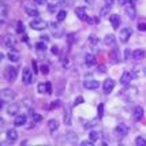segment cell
Returning a JSON list of instances; mask_svg holds the SVG:
<instances>
[{
    "instance_id": "1",
    "label": "cell",
    "mask_w": 146,
    "mask_h": 146,
    "mask_svg": "<svg viewBox=\"0 0 146 146\" xmlns=\"http://www.w3.org/2000/svg\"><path fill=\"white\" fill-rule=\"evenodd\" d=\"M30 27H32L33 30H44V29L48 27V22L41 18H34L30 22Z\"/></svg>"
},
{
    "instance_id": "2",
    "label": "cell",
    "mask_w": 146,
    "mask_h": 146,
    "mask_svg": "<svg viewBox=\"0 0 146 146\" xmlns=\"http://www.w3.org/2000/svg\"><path fill=\"white\" fill-rule=\"evenodd\" d=\"M0 97H1V102H11L13 100H15L17 93L11 89H4V90H1Z\"/></svg>"
},
{
    "instance_id": "3",
    "label": "cell",
    "mask_w": 146,
    "mask_h": 146,
    "mask_svg": "<svg viewBox=\"0 0 146 146\" xmlns=\"http://www.w3.org/2000/svg\"><path fill=\"white\" fill-rule=\"evenodd\" d=\"M18 76V70L15 67H7L4 70V78L7 82H14Z\"/></svg>"
},
{
    "instance_id": "4",
    "label": "cell",
    "mask_w": 146,
    "mask_h": 146,
    "mask_svg": "<svg viewBox=\"0 0 146 146\" xmlns=\"http://www.w3.org/2000/svg\"><path fill=\"white\" fill-rule=\"evenodd\" d=\"M121 96L126 97L127 100H133V98H135L138 96V89L135 86H127L126 89L121 92Z\"/></svg>"
},
{
    "instance_id": "5",
    "label": "cell",
    "mask_w": 146,
    "mask_h": 146,
    "mask_svg": "<svg viewBox=\"0 0 146 146\" xmlns=\"http://www.w3.org/2000/svg\"><path fill=\"white\" fill-rule=\"evenodd\" d=\"M115 81L112 78H107L105 81H104V85H102V89H104V93L105 94H109V93H112L115 89Z\"/></svg>"
},
{
    "instance_id": "6",
    "label": "cell",
    "mask_w": 146,
    "mask_h": 146,
    "mask_svg": "<svg viewBox=\"0 0 146 146\" xmlns=\"http://www.w3.org/2000/svg\"><path fill=\"white\" fill-rule=\"evenodd\" d=\"M128 133V127L124 124V123H120V124H117L116 128H115V134H116V137L117 138H124Z\"/></svg>"
},
{
    "instance_id": "7",
    "label": "cell",
    "mask_w": 146,
    "mask_h": 146,
    "mask_svg": "<svg viewBox=\"0 0 146 146\" xmlns=\"http://www.w3.org/2000/svg\"><path fill=\"white\" fill-rule=\"evenodd\" d=\"M49 27H51L52 34L56 38H60L63 36V29L60 27V25H59L57 22H51V23H49Z\"/></svg>"
},
{
    "instance_id": "8",
    "label": "cell",
    "mask_w": 146,
    "mask_h": 146,
    "mask_svg": "<svg viewBox=\"0 0 146 146\" xmlns=\"http://www.w3.org/2000/svg\"><path fill=\"white\" fill-rule=\"evenodd\" d=\"M22 82L25 85H32L33 83V74L27 67H25L23 71H22Z\"/></svg>"
},
{
    "instance_id": "9",
    "label": "cell",
    "mask_w": 146,
    "mask_h": 146,
    "mask_svg": "<svg viewBox=\"0 0 146 146\" xmlns=\"http://www.w3.org/2000/svg\"><path fill=\"white\" fill-rule=\"evenodd\" d=\"M131 34H133V29L131 27H124L119 33V38H120L121 42H127L130 40V37H131Z\"/></svg>"
},
{
    "instance_id": "10",
    "label": "cell",
    "mask_w": 146,
    "mask_h": 146,
    "mask_svg": "<svg viewBox=\"0 0 146 146\" xmlns=\"http://www.w3.org/2000/svg\"><path fill=\"white\" fill-rule=\"evenodd\" d=\"M109 63H112V64H116V63H119V60H120V52H119V49L117 48H112V51L109 52Z\"/></svg>"
},
{
    "instance_id": "11",
    "label": "cell",
    "mask_w": 146,
    "mask_h": 146,
    "mask_svg": "<svg viewBox=\"0 0 146 146\" xmlns=\"http://www.w3.org/2000/svg\"><path fill=\"white\" fill-rule=\"evenodd\" d=\"M23 8H25L26 14H27L29 17H33V18H37L38 17V10L33 6V4H29V3L26 1L25 4H23Z\"/></svg>"
},
{
    "instance_id": "12",
    "label": "cell",
    "mask_w": 146,
    "mask_h": 146,
    "mask_svg": "<svg viewBox=\"0 0 146 146\" xmlns=\"http://www.w3.org/2000/svg\"><path fill=\"white\" fill-rule=\"evenodd\" d=\"M6 139L8 143H15L17 139H18V133L15 128H10L7 130V134H6Z\"/></svg>"
},
{
    "instance_id": "13",
    "label": "cell",
    "mask_w": 146,
    "mask_h": 146,
    "mask_svg": "<svg viewBox=\"0 0 146 146\" xmlns=\"http://www.w3.org/2000/svg\"><path fill=\"white\" fill-rule=\"evenodd\" d=\"M71 119H72V113H71V105L66 104V108H64V116L63 120L66 126H71Z\"/></svg>"
},
{
    "instance_id": "14",
    "label": "cell",
    "mask_w": 146,
    "mask_h": 146,
    "mask_svg": "<svg viewBox=\"0 0 146 146\" xmlns=\"http://www.w3.org/2000/svg\"><path fill=\"white\" fill-rule=\"evenodd\" d=\"M134 3H135V0L130 1V3H128V6L126 7V14H127V17L130 19H135V18H137V10H135Z\"/></svg>"
},
{
    "instance_id": "15",
    "label": "cell",
    "mask_w": 146,
    "mask_h": 146,
    "mask_svg": "<svg viewBox=\"0 0 146 146\" xmlns=\"http://www.w3.org/2000/svg\"><path fill=\"white\" fill-rule=\"evenodd\" d=\"M83 86H85V89H88V90H96V89H98V81L89 78V79H86L83 82Z\"/></svg>"
},
{
    "instance_id": "16",
    "label": "cell",
    "mask_w": 146,
    "mask_h": 146,
    "mask_svg": "<svg viewBox=\"0 0 146 146\" xmlns=\"http://www.w3.org/2000/svg\"><path fill=\"white\" fill-rule=\"evenodd\" d=\"M75 14H76V17L81 19V21H83V22L89 19L88 13H86V8H85V7H76V8H75Z\"/></svg>"
},
{
    "instance_id": "17",
    "label": "cell",
    "mask_w": 146,
    "mask_h": 146,
    "mask_svg": "<svg viewBox=\"0 0 146 146\" xmlns=\"http://www.w3.org/2000/svg\"><path fill=\"white\" fill-rule=\"evenodd\" d=\"M109 22H111L112 27L116 30V29H119V26H120V17H119L117 14H111V15H109Z\"/></svg>"
},
{
    "instance_id": "18",
    "label": "cell",
    "mask_w": 146,
    "mask_h": 146,
    "mask_svg": "<svg viewBox=\"0 0 146 146\" xmlns=\"http://www.w3.org/2000/svg\"><path fill=\"white\" fill-rule=\"evenodd\" d=\"M0 15H1V25H4V22H6L7 19V15H8V7L4 1H1L0 3Z\"/></svg>"
},
{
    "instance_id": "19",
    "label": "cell",
    "mask_w": 146,
    "mask_h": 146,
    "mask_svg": "<svg viewBox=\"0 0 146 146\" xmlns=\"http://www.w3.org/2000/svg\"><path fill=\"white\" fill-rule=\"evenodd\" d=\"M26 121H27L26 115H17V117H15V120H14V126H15V127H22V126L26 124Z\"/></svg>"
},
{
    "instance_id": "20",
    "label": "cell",
    "mask_w": 146,
    "mask_h": 146,
    "mask_svg": "<svg viewBox=\"0 0 146 146\" xmlns=\"http://www.w3.org/2000/svg\"><path fill=\"white\" fill-rule=\"evenodd\" d=\"M142 117H143V108H142V107H135L133 111V119L135 121H138V120H141Z\"/></svg>"
},
{
    "instance_id": "21",
    "label": "cell",
    "mask_w": 146,
    "mask_h": 146,
    "mask_svg": "<svg viewBox=\"0 0 146 146\" xmlns=\"http://www.w3.org/2000/svg\"><path fill=\"white\" fill-rule=\"evenodd\" d=\"M104 44L107 45V46H116V38H115L113 34H107L105 37H104Z\"/></svg>"
},
{
    "instance_id": "22",
    "label": "cell",
    "mask_w": 146,
    "mask_h": 146,
    "mask_svg": "<svg viewBox=\"0 0 146 146\" xmlns=\"http://www.w3.org/2000/svg\"><path fill=\"white\" fill-rule=\"evenodd\" d=\"M19 109H21V105L19 104H11L8 108H7V113L10 116H17V113H19Z\"/></svg>"
},
{
    "instance_id": "23",
    "label": "cell",
    "mask_w": 146,
    "mask_h": 146,
    "mask_svg": "<svg viewBox=\"0 0 146 146\" xmlns=\"http://www.w3.org/2000/svg\"><path fill=\"white\" fill-rule=\"evenodd\" d=\"M133 76H134V74L131 72V71H124L123 75H121V78H120V83L121 85H127V83L131 81Z\"/></svg>"
},
{
    "instance_id": "24",
    "label": "cell",
    "mask_w": 146,
    "mask_h": 146,
    "mask_svg": "<svg viewBox=\"0 0 146 146\" xmlns=\"http://www.w3.org/2000/svg\"><path fill=\"white\" fill-rule=\"evenodd\" d=\"M3 42H4V46L8 48V49H14V48H15V40H14L11 36H6Z\"/></svg>"
},
{
    "instance_id": "25",
    "label": "cell",
    "mask_w": 146,
    "mask_h": 146,
    "mask_svg": "<svg viewBox=\"0 0 146 146\" xmlns=\"http://www.w3.org/2000/svg\"><path fill=\"white\" fill-rule=\"evenodd\" d=\"M64 139H66V142L75 143L76 141H78V135H76L75 133H72V131H68L67 134H64Z\"/></svg>"
},
{
    "instance_id": "26",
    "label": "cell",
    "mask_w": 146,
    "mask_h": 146,
    "mask_svg": "<svg viewBox=\"0 0 146 146\" xmlns=\"http://www.w3.org/2000/svg\"><path fill=\"white\" fill-rule=\"evenodd\" d=\"M8 60H10V62H18L19 52L17 51V49H10V52H8Z\"/></svg>"
},
{
    "instance_id": "27",
    "label": "cell",
    "mask_w": 146,
    "mask_h": 146,
    "mask_svg": "<svg viewBox=\"0 0 146 146\" xmlns=\"http://www.w3.org/2000/svg\"><path fill=\"white\" fill-rule=\"evenodd\" d=\"M48 128H49L51 133L57 131V128H59V121H57L56 119H51V120L48 121Z\"/></svg>"
},
{
    "instance_id": "28",
    "label": "cell",
    "mask_w": 146,
    "mask_h": 146,
    "mask_svg": "<svg viewBox=\"0 0 146 146\" xmlns=\"http://www.w3.org/2000/svg\"><path fill=\"white\" fill-rule=\"evenodd\" d=\"M133 57L135 60H142L143 57H145V51H142V49H135L133 52Z\"/></svg>"
},
{
    "instance_id": "29",
    "label": "cell",
    "mask_w": 146,
    "mask_h": 146,
    "mask_svg": "<svg viewBox=\"0 0 146 146\" xmlns=\"http://www.w3.org/2000/svg\"><path fill=\"white\" fill-rule=\"evenodd\" d=\"M85 62H86V64H88V66H94V64H96V57H94V55L88 53V55H86V57H85Z\"/></svg>"
},
{
    "instance_id": "30",
    "label": "cell",
    "mask_w": 146,
    "mask_h": 146,
    "mask_svg": "<svg viewBox=\"0 0 146 146\" xmlns=\"http://www.w3.org/2000/svg\"><path fill=\"white\" fill-rule=\"evenodd\" d=\"M89 44L92 45V48H96L98 45V38L96 37V34H90L89 36Z\"/></svg>"
},
{
    "instance_id": "31",
    "label": "cell",
    "mask_w": 146,
    "mask_h": 146,
    "mask_svg": "<svg viewBox=\"0 0 146 146\" xmlns=\"http://www.w3.org/2000/svg\"><path fill=\"white\" fill-rule=\"evenodd\" d=\"M66 17H67V11H66V10H60V11L57 13V17H56L57 22H63L64 19H66Z\"/></svg>"
},
{
    "instance_id": "32",
    "label": "cell",
    "mask_w": 146,
    "mask_h": 146,
    "mask_svg": "<svg viewBox=\"0 0 146 146\" xmlns=\"http://www.w3.org/2000/svg\"><path fill=\"white\" fill-rule=\"evenodd\" d=\"M30 117H32L33 123H38V121L42 120V116H41V115H38V113H36V112H32V113H30Z\"/></svg>"
},
{
    "instance_id": "33",
    "label": "cell",
    "mask_w": 146,
    "mask_h": 146,
    "mask_svg": "<svg viewBox=\"0 0 146 146\" xmlns=\"http://www.w3.org/2000/svg\"><path fill=\"white\" fill-rule=\"evenodd\" d=\"M36 49L37 51H40V52H42V51H46V44H45L44 41H40V42H37L36 44Z\"/></svg>"
},
{
    "instance_id": "34",
    "label": "cell",
    "mask_w": 146,
    "mask_h": 146,
    "mask_svg": "<svg viewBox=\"0 0 146 146\" xmlns=\"http://www.w3.org/2000/svg\"><path fill=\"white\" fill-rule=\"evenodd\" d=\"M37 90H38V93H46V82H41V83H38V86H37Z\"/></svg>"
},
{
    "instance_id": "35",
    "label": "cell",
    "mask_w": 146,
    "mask_h": 146,
    "mask_svg": "<svg viewBox=\"0 0 146 146\" xmlns=\"http://www.w3.org/2000/svg\"><path fill=\"white\" fill-rule=\"evenodd\" d=\"M89 138L93 141V142H96V141H98V138H100V134L97 133V131H90Z\"/></svg>"
},
{
    "instance_id": "36",
    "label": "cell",
    "mask_w": 146,
    "mask_h": 146,
    "mask_svg": "<svg viewBox=\"0 0 146 146\" xmlns=\"http://www.w3.org/2000/svg\"><path fill=\"white\" fill-rule=\"evenodd\" d=\"M23 32H25V25H23V22H18V23H17V33H18V34H22Z\"/></svg>"
},
{
    "instance_id": "37",
    "label": "cell",
    "mask_w": 146,
    "mask_h": 146,
    "mask_svg": "<svg viewBox=\"0 0 146 146\" xmlns=\"http://www.w3.org/2000/svg\"><path fill=\"white\" fill-rule=\"evenodd\" d=\"M135 145L137 146H146V139L142 138V137H138V138L135 139Z\"/></svg>"
},
{
    "instance_id": "38",
    "label": "cell",
    "mask_w": 146,
    "mask_h": 146,
    "mask_svg": "<svg viewBox=\"0 0 146 146\" xmlns=\"http://www.w3.org/2000/svg\"><path fill=\"white\" fill-rule=\"evenodd\" d=\"M40 70H41V74H44V75H48V72H49V67H48V64H41Z\"/></svg>"
},
{
    "instance_id": "39",
    "label": "cell",
    "mask_w": 146,
    "mask_h": 146,
    "mask_svg": "<svg viewBox=\"0 0 146 146\" xmlns=\"http://www.w3.org/2000/svg\"><path fill=\"white\" fill-rule=\"evenodd\" d=\"M60 105H62L60 100H55V101H52V104L49 105V109H56V108H59Z\"/></svg>"
},
{
    "instance_id": "40",
    "label": "cell",
    "mask_w": 146,
    "mask_h": 146,
    "mask_svg": "<svg viewBox=\"0 0 146 146\" xmlns=\"http://www.w3.org/2000/svg\"><path fill=\"white\" fill-rule=\"evenodd\" d=\"M97 115H98V119H101V117H102V115H104V104H100V105H98Z\"/></svg>"
},
{
    "instance_id": "41",
    "label": "cell",
    "mask_w": 146,
    "mask_h": 146,
    "mask_svg": "<svg viewBox=\"0 0 146 146\" xmlns=\"http://www.w3.org/2000/svg\"><path fill=\"white\" fill-rule=\"evenodd\" d=\"M111 8H112L111 6H104V7H102V8H101V15H102V17H105V15L111 11Z\"/></svg>"
},
{
    "instance_id": "42",
    "label": "cell",
    "mask_w": 146,
    "mask_h": 146,
    "mask_svg": "<svg viewBox=\"0 0 146 146\" xmlns=\"http://www.w3.org/2000/svg\"><path fill=\"white\" fill-rule=\"evenodd\" d=\"M83 101H85V98L82 96H78L75 98V101H74V105H81V104H83Z\"/></svg>"
},
{
    "instance_id": "43",
    "label": "cell",
    "mask_w": 146,
    "mask_h": 146,
    "mask_svg": "<svg viewBox=\"0 0 146 146\" xmlns=\"http://www.w3.org/2000/svg\"><path fill=\"white\" fill-rule=\"evenodd\" d=\"M138 30H141V32H146V23L139 22V23H138Z\"/></svg>"
},
{
    "instance_id": "44",
    "label": "cell",
    "mask_w": 146,
    "mask_h": 146,
    "mask_svg": "<svg viewBox=\"0 0 146 146\" xmlns=\"http://www.w3.org/2000/svg\"><path fill=\"white\" fill-rule=\"evenodd\" d=\"M93 143H94V142H93L92 139L90 141H82V142H81V145L82 146H93Z\"/></svg>"
},
{
    "instance_id": "45",
    "label": "cell",
    "mask_w": 146,
    "mask_h": 146,
    "mask_svg": "<svg viewBox=\"0 0 146 146\" xmlns=\"http://www.w3.org/2000/svg\"><path fill=\"white\" fill-rule=\"evenodd\" d=\"M75 40H76V37H75V34H74V33L68 34V42H70V44H72V42H74Z\"/></svg>"
},
{
    "instance_id": "46",
    "label": "cell",
    "mask_w": 146,
    "mask_h": 146,
    "mask_svg": "<svg viewBox=\"0 0 146 146\" xmlns=\"http://www.w3.org/2000/svg\"><path fill=\"white\" fill-rule=\"evenodd\" d=\"M57 6H59V4H49L48 8H49V11H51V13H55V11L57 10Z\"/></svg>"
},
{
    "instance_id": "47",
    "label": "cell",
    "mask_w": 146,
    "mask_h": 146,
    "mask_svg": "<svg viewBox=\"0 0 146 146\" xmlns=\"http://www.w3.org/2000/svg\"><path fill=\"white\" fill-rule=\"evenodd\" d=\"M105 71H107V70H105V66H102V64L97 67V72H100V74H104Z\"/></svg>"
},
{
    "instance_id": "48",
    "label": "cell",
    "mask_w": 146,
    "mask_h": 146,
    "mask_svg": "<svg viewBox=\"0 0 146 146\" xmlns=\"http://www.w3.org/2000/svg\"><path fill=\"white\" fill-rule=\"evenodd\" d=\"M51 51H52V53H53V55H59V52H60V51H59V46H56V45H53V46H52Z\"/></svg>"
},
{
    "instance_id": "49",
    "label": "cell",
    "mask_w": 146,
    "mask_h": 146,
    "mask_svg": "<svg viewBox=\"0 0 146 146\" xmlns=\"http://www.w3.org/2000/svg\"><path fill=\"white\" fill-rule=\"evenodd\" d=\"M34 3L38 6H44V4H46V0H34Z\"/></svg>"
},
{
    "instance_id": "50",
    "label": "cell",
    "mask_w": 146,
    "mask_h": 146,
    "mask_svg": "<svg viewBox=\"0 0 146 146\" xmlns=\"http://www.w3.org/2000/svg\"><path fill=\"white\" fill-rule=\"evenodd\" d=\"M46 93H48V94H51L52 93V86H51V83L49 82H46Z\"/></svg>"
},
{
    "instance_id": "51",
    "label": "cell",
    "mask_w": 146,
    "mask_h": 146,
    "mask_svg": "<svg viewBox=\"0 0 146 146\" xmlns=\"http://www.w3.org/2000/svg\"><path fill=\"white\" fill-rule=\"evenodd\" d=\"M117 3H119L120 6H124V4L127 3V0H117Z\"/></svg>"
},
{
    "instance_id": "52",
    "label": "cell",
    "mask_w": 146,
    "mask_h": 146,
    "mask_svg": "<svg viewBox=\"0 0 146 146\" xmlns=\"http://www.w3.org/2000/svg\"><path fill=\"white\" fill-rule=\"evenodd\" d=\"M128 56H130V49H127V51H126V56H124V59H126V60H128Z\"/></svg>"
},
{
    "instance_id": "53",
    "label": "cell",
    "mask_w": 146,
    "mask_h": 146,
    "mask_svg": "<svg viewBox=\"0 0 146 146\" xmlns=\"http://www.w3.org/2000/svg\"><path fill=\"white\" fill-rule=\"evenodd\" d=\"M33 64V68H34V71H37V64H36V62H32Z\"/></svg>"
},
{
    "instance_id": "54",
    "label": "cell",
    "mask_w": 146,
    "mask_h": 146,
    "mask_svg": "<svg viewBox=\"0 0 146 146\" xmlns=\"http://www.w3.org/2000/svg\"><path fill=\"white\" fill-rule=\"evenodd\" d=\"M41 38H42V41H48V36H41Z\"/></svg>"
}]
</instances>
